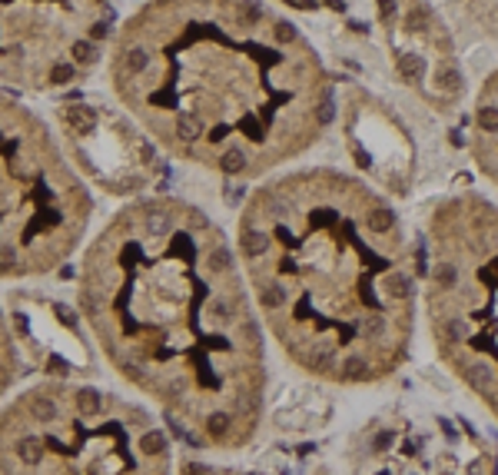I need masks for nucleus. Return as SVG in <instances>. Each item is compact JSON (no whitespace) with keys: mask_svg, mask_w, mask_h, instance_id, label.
Instances as JSON below:
<instances>
[{"mask_svg":"<svg viewBox=\"0 0 498 475\" xmlns=\"http://www.w3.org/2000/svg\"><path fill=\"white\" fill-rule=\"evenodd\" d=\"M14 266H17V250H14L10 242H0V276H4V272H14Z\"/></svg>","mask_w":498,"mask_h":475,"instance_id":"obj_14","label":"nucleus"},{"mask_svg":"<svg viewBox=\"0 0 498 475\" xmlns=\"http://www.w3.org/2000/svg\"><path fill=\"white\" fill-rule=\"evenodd\" d=\"M50 83L54 87H67L70 80H77V63H67V60H60V63H54L50 67Z\"/></svg>","mask_w":498,"mask_h":475,"instance_id":"obj_12","label":"nucleus"},{"mask_svg":"<svg viewBox=\"0 0 498 475\" xmlns=\"http://www.w3.org/2000/svg\"><path fill=\"white\" fill-rule=\"evenodd\" d=\"M57 316L63 320V326H73V322H77L73 316H70V310H63V306H57Z\"/></svg>","mask_w":498,"mask_h":475,"instance_id":"obj_16","label":"nucleus"},{"mask_svg":"<svg viewBox=\"0 0 498 475\" xmlns=\"http://www.w3.org/2000/svg\"><path fill=\"white\" fill-rule=\"evenodd\" d=\"M110 37V27H106V24H93V27H90V40H106Z\"/></svg>","mask_w":498,"mask_h":475,"instance_id":"obj_15","label":"nucleus"},{"mask_svg":"<svg viewBox=\"0 0 498 475\" xmlns=\"http://www.w3.org/2000/svg\"><path fill=\"white\" fill-rule=\"evenodd\" d=\"M422 306L435 356L498 422V203L439 196L425 216Z\"/></svg>","mask_w":498,"mask_h":475,"instance_id":"obj_4","label":"nucleus"},{"mask_svg":"<svg viewBox=\"0 0 498 475\" xmlns=\"http://www.w3.org/2000/svg\"><path fill=\"white\" fill-rule=\"evenodd\" d=\"M30 416L37 422H54L57 419V402L54 399H30Z\"/></svg>","mask_w":498,"mask_h":475,"instance_id":"obj_13","label":"nucleus"},{"mask_svg":"<svg viewBox=\"0 0 498 475\" xmlns=\"http://www.w3.org/2000/svg\"><path fill=\"white\" fill-rule=\"evenodd\" d=\"M50 369H60V372H63V369H67V362H63V359H50Z\"/></svg>","mask_w":498,"mask_h":475,"instance_id":"obj_17","label":"nucleus"},{"mask_svg":"<svg viewBox=\"0 0 498 475\" xmlns=\"http://www.w3.org/2000/svg\"><path fill=\"white\" fill-rule=\"evenodd\" d=\"M469 156L498 190V67L485 73L469 107Z\"/></svg>","mask_w":498,"mask_h":475,"instance_id":"obj_6","label":"nucleus"},{"mask_svg":"<svg viewBox=\"0 0 498 475\" xmlns=\"http://www.w3.org/2000/svg\"><path fill=\"white\" fill-rule=\"evenodd\" d=\"M465 10H469V17L479 24L485 34L498 37V0H462Z\"/></svg>","mask_w":498,"mask_h":475,"instance_id":"obj_7","label":"nucleus"},{"mask_svg":"<svg viewBox=\"0 0 498 475\" xmlns=\"http://www.w3.org/2000/svg\"><path fill=\"white\" fill-rule=\"evenodd\" d=\"M279 349L329 386H379L409 362L419 250L375 186L339 166H299L246 200L236 236Z\"/></svg>","mask_w":498,"mask_h":475,"instance_id":"obj_1","label":"nucleus"},{"mask_svg":"<svg viewBox=\"0 0 498 475\" xmlns=\"http://www.w3.org/2000/svg\"><path fill=\"white\" fill-rule=\"evenodd\" d=\"M345 475H498V456L435 409L389 406L349 439Z\"/></svg>","mask_w":498,"mask_h":475,"instance_id":"obj_5","label":"nucleus"},{"mask_svg":"<svg viewBox=\"0 0 498 475\" xmlns=\"http://www.w3.org/2000/svg\"><path fill=\"white\" fill-rule=\"evenodd\" d=\"M70 53H73V63H77V67H93L96 60H100V47H96V44H93L90 37L73 40Z\"/></svg>","mask_w":498,"mask_h":475,"instance_id":"obj_10","label":"nucleus"},{"mask_svg":"<svg viewBox=\"0 0 498 475\" xmlns=\"http://www.w3.org/2000/svg\"><path fill=\"white\" fill-rule=\"evenodd\" d=\"M63 120H67V126L73 130V133L86 136L96 130V110L86 107V103H77V107H67L63 110Z\"/></svg>","mask_w":498,"mask_h":475,"instance_id":"obj_8","label":"nucleus"},{"mask_svg":"<svg viewBox=\"0 0 498 475\" xmlns=\"http://www.w3.org/2000/svg\"><path fill=\"white\" fill-rule=\"evenodd\" d=\"M116 266L120 372L180 416L190 442H249L263 422L266 359L233 246L203 210L180 203L166 233L130 216Z\"/></svg>","mask_w":498,"mask_h":475,"instance_id":"obj_3","label":"nucleus"},{"mask_svg":"<svg viewBox=\"0 0 498 475\" xmlns=\"http://www.w3.org/2000/svg\"><path fill=\"white\" fill-rule=\"evenodd\" d=\"M73 402H77V412L83 419H93V416H100V412H103V396H100L96 389H90V386L77 389Z\"/></svg>","mask_w":498,"mask_h":475,"instance_id":"obj_9","label":"nucleus"},{"mask_svg":"<svg viewBox=\"0 0 498 475\" xmlns=\"http://www.w3.org/2000/svg\"><path fill=\"white\" fill-rule=\"evenodd\" d=\"M130 40L150 63L123 93L170 150L223 176L273 173L335 120L319 50L263 0H153Z\"/></svg>","mask_w":498,"mask_h":475,"instance_id":"obj_2","label":"nucleus"},{"mask_svg":"<svg viewBox=\"0 0 498 475\" xmlns=\"http://www.w3.org/2000/svg\"><path fill=\"white\" fill-rule=\"evenodd\" d=\"M17 456H20V462H27V466H37L40 459H44V446H40V439H34V436L20 439V442H17Z\"/></svg>","mask_w":498,"mask_h":475,"instance_id":"obj_11","label":"nucleus"}]
</instances>
